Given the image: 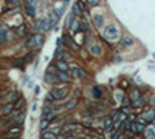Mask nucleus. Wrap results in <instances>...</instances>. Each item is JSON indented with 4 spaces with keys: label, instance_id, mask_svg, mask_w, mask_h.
Here are the masks:
<instances>
[{
    "label": "nucleus",
    "instance_id": "11",
    "mask_svg": "<svg viewBox=\"0 0 155 139\" xmlns=\"http://www.w3.org/2000/svg\"><path fill=\"white\" fill-rule=\"evenodd\" d=\"M58 79H59V80L68 82V80H70V74H68L67 71H59V73H58Z\"/></svg>",
    "mask_w": 155,
    "mask_h": 139
},
{
    "label": "nucleus",
    "instance_id": "16",
    "mask_svg": "<svg viewBox=\"0 0 155 139\" xmlns=\"http://www.w3.org/2000/svg\"><path fill=\"white\" fill-rule=\"evenodd\" d=\"M25 11H26V14H28V16H31V17H33V16H34V13H36L33 5H26V6H25Z\"/></svg>",
    "mask_w": 155,
    "mask_h": 139
},
{
    "label": "nucleus",
    "instance_id": "33",
    "mask_svg": "<svg viewBox=\"0 0 155 139\" xmlns=\"http://www.w3.org/2000/svg\"><path fill=\"white\" fill-rule=\"evenodd\" d=\"M10 2H11V3H14V5H17V3H19V0H10Z\"/></svg>",
    "mask_w": 155,
    "mask_h": 139
},
{
    "label": "nucleus",
    "instance_id": "13",
    "mask_svg": "<svg viewBox=\"0 0 155 139\" xmlns=\"http://www.w3.org/2000/svg\"><path fill=\"white\" fill-rule=\"evenodd\" d=\"M76 130H79V127H78V125H75V124H70V125H67L65 128H64V132L73 133V132H76Z\"/></svg>",
    "mask_w": 155,
    "mask_h": 139
},
{
    "label": "nucleus",
    "instance_id": "4",
    "mask_svg": "<svg viewBox=\"0 0 155 139\" xmlns=\"http://www.w3.org/2000/svg\"><path fill=\"white\" fill-rule=\"evenodd\" d=\"M130 130H132L133 133H143V132H144V122H136V124L132 122Z\"/></svg>",
    "mask_w": 155,
    "mask_h": 139
},
{
    "label": "nucleus",
    "instance_id": "24",
    "mask_svg": "<svg viewBox=\"0 0 155 139\" xmlns=\"http://www.w3.org/2000/svg\"><path fill=\"white\" fill-rule=\"evenodd\" d=\"M79 25H81V30H82V31H88L90 30V26H88L87 22H82V23H79Z\"/></svg>",
    "mask_w": 155,
    "mask_h": 139
},
{
    "label": "nucleus",
    "instance_id": "29",
    "mask_svg": "<svg viewBox=\"0 0 155 139\" xmlns=\"http://www.w3.org/2000/svg\"><path fill=\"white\" fill-rule=\"evenodd\" d=\"M13 110V105L10 104V105H6L5 108H3V114H8V111H11Z\"/></svg>",
    "mask_w": 155,
    "mask_h": 139
},
{
    "label": "nucleus",
    "instance_id": "3",
    "mask_svg": "<svg viewBox=\"0 0 155 139\" xmlns=\"http://www.w3.org/2000/svg\"><path fill=\"white\" fill-rule=\"evenodd\" d=\"M51 94H53L54 99H64V96L67 94V90L65 88H54L51 91Z\"/></svg>",
    "mask_w": 155,
    "mask_h": 139
},
{
    "label": "nucleus",
    "instance_id": "32",
    "mask_svg": "<svg viewBox=\"0 0 155 139\" xmlns=\"http://www.w3.org/2000/svg\"><path fill=\"white\" fill-rule=\"evenodd\" d=\"M75 105H76V100H71V102H70V104L67 105V108H68V110H71V108H73V107H75Z\"/></svg>",
    "mask_w": 155,
    "mask_h": 139
},
{
    "label": "nucleus",
    "instance_id": "27",
    "mask_svg": "<svg viewBox=\"0 0 155 139\" xmlns=\"http://www.w3.org/2000/svg\"><path fill=\"white\" fill-rule=\"evenodd\" d=\"M64 39H65V43H67L68 46H71V48H75V46H76L75 43L71 42V39H70V37H64Z\"/></svg>",
    "mask_w": 155,
    "mask_h": 139
},
{
    "label": "nucleus",
    "instance_id": "5",
    "mask_svg": "<svg viewBox=\"0 0 155 139\" xmlns=\"http://www.w3.org/2000/svg\"><path fill=\"white\" fill-rule=\"evenodd\" d=\"M42 43V36H33L31 40H28V46H39Z\"/></svg>",
    "mask_w": 155,
    "mask_h": 139
},
{
    "label": "nucleus",
    "instance_id": "23",
    "mask_svg": "<svg viewBox=\"0 0 155 139\" xmlns=\"http://www.w3.org/2000/svg\"><path fill=\"white\" fill-rule=\"evenodd\" d=\"M71 26H73V28H71V33H76V31L79 30V22H78V20H75Z\"/></svg>",
    "mask_w": 155,
    "mask_h": 139
},
{
    "label": "nucleus",
    "instance_id": "2",
    "mask_svg": "<svg viewBox=\"0 0 155 139\" xmlns=\"http://www.w3.org/2000/svg\"><path fill=\"white\" fill-rule=\"evenodd\" d=\"M70 74H71L73 77H79V79H85V77H87V73H85L84 70L78 68V67H73V68L70 70Z\"/></svg>",
    "mask_w": 155,
    "mask_h": 139
},
{
    "label": "nucleus",
    "instance_id": "20",
    "mask_svg": "<svg viewBox=\"0 0 155 139\" xmlns=\"http://www.w3.org/2000/svg\"><path fill=\"white\" fill-rule=\"evenodd\" d=\"M42 138H43V139H54V138H56V135H54L53 132H51V133H47V132L43 130V135H42Z\"/></svg>",
    "mask_w": 155,
    "mask_h": 139
},
{
    "label": "nucleus",
    "instance_id": "10",
    "mask_svg": "<svg viewBox=\"0 0 155 139\" xmlns=\"http://www.w3.org/2000/svg\"><path fill=\"white\" fill-rule=\"evenodd\" d=\"M37 30H39V31H45V30H48V22H47V20H43V19H42V20H39V22H37Z\"/></svg>",
    "mask_w": 155,
    "mask_h": 139
},
{
    "label": "nucleus",
    "instance_id": "26",
    "mask_svg": "<svg viewBox=\"0 0 155 139\" xmlns=\"http://www.w3.org/2000/svg\"><path fill=\"white\" fill-rule=\"evenodd\" d=\"M99 2H101V0H87V3H88L90 6H98Z\"/></svg>",
    "mask_w": 155,
    "mask_h": 139
},
{
    "label": "nucleus",
    "instance_id": "34",
    "mask_svg": "<svg viewBox=\"0 0 155 139\" xmlns=\"http://www.w3.org/2000/svg\"><path fill=\"white\" fill-rule=\"evenodd\" d=\"M154 113H155V111H154Z\"/></svg>",
    "mask_w": 155,
    "mask_h": 139
},
{
    "label": "nucleus",
    "instance_id": "12",
    "mask_svg": "<svg viewBox=\"0 0 155 139\" xmlns=\"http://www.w3.org/2000/svg\"><path fill=\"white\" fill-rule=\"evenodd\" d=\"M58 19H59V16H58L56 13H51V16H50V20H48V28H50V26H54V25H56Z\"/></svg>",
    "mask_w": 155,
    "mask_h": 139
},
{
    "label": "nucleus",
    "instance_id": "19",
    "mask_svg": "<svg viewBox=\"0 0 155 139\" xmlns=\"http://www.w3.org/2000/svg\"><path fill=\"white\" fill-rule=\"evenodd\" d=\"M73 14H76V16H81L82 14V9L79 8V5L76 3V5H73Z\"/></svg>",
    "mask_w": 155,
    "mask_h": 139
},
{
    "label": "nucleus",
    "instance_id": "8",
    "mask_svg": "<svg viewBox=\"0 0 155 139\" xmlns=\"http://www.w3.org/2000/svg\"><path fill=\"white\" fill-rule=\"evenodd\" d=\"M90 53L93 56H101L103 54V46L101 45H93L92 48H90Z\"/></svg>",
    "mask_w": 155,
    "mask_h": 139
},
{
    "label": "nucleus",
    "instance_id": "7",
    "mask_svg": "<svg viewBox=\"0 0 155 139\" xmlns=\"http://www.w3.org/2000/svg\"><path fill=\"white\" fill-rule=\"evenodd\" d=\"M93 23H95V26L101 28V26L104 25V17H103L101 14H95V16H93Z\"/></svg>",
    "mask_w": 155,
    "mask_h": 139
},
{
    "label": "nucleus",
    "instance_id": "21",
    "mask_svg": "<svg viewBox=\"0 0 155 139\" xmlns=\"http://www.w3.org/2000/svg\"><path fill=\"white\" fill-rule=\"evenodd\" d=\"M47 127H48V119L43 117L42 122H40V128H42V130H47Z\"/></svg>",
    "mask_w": 155,
    "mask_h": 139
},
{
    "label": "nucleus",
    "instance_id": "25",
    "mask_svg": "<svg viewBox=\"0 0 155 139\" xmlns=\"http://www.w3.org/2000/svg\"><path fill=\"white\" fill-rule=\"evenodd\" d=\"M22 105H23V99H19V100H17V104L13 105V108H14V110H19Z\"/></svg>",
    "mask_w": 155,
    "mask_h": 139
},
{
    "label": "nucleus",
    "instance_id": "1",
    "mask_svg": "<svg viewBox=\"0 0 155 139\" xmlns=\"http://www.w3.org/2000/svg\"><path fill=\"white\" fill-rule=\"evenodd\" d=\"M104 37L107 40H118L120 39V28H118L116 25H109L106 26V30H104Z\"/></svg>",
    "mask_w": 155,
    "mask_h": 139
},
{
    "label": "nucleus",
    "instance_id": "18",
    "mask_svg": "<svg viewBox=\"0 0 155 139\" xmlns=\"http://www.w3.org/2000/svg\"><path fill=\"white\" fill-rule=\"evenodd\" d=\"M144 133H146V138H155V128H148Z\"/></svg>",
    "mask_w": 155,
    "mask_h": 139
},
{
    "label": "nucleus",
    "instance_id": "31",
    "mask_svg": "<svg viewBox=\"0 0 155 139\" xmlns=\"http://www.w3.org/2000/svg\"><path fill=\"white\" fill-rule=\"evenodd\" d=\"M93 93H95V97H101V91H99L98 88H95V90H93Z\"/></svg>",
    "mask_w": 155,
    "mask_h": 139
},
{
    "label": "nucleus",
    "instance_id": "28",
    "mask_svg": "<svg viewBox=\"0 0 155 139\" xmlns=\"http://www.w3.org/2000/svg\"><path fill=\"white\" fill-rule=\"evenodd\" d=\"M6 42V33H0V43Z\"/></svg>",
    "mask_w": 155,
    "mask_h": 139
},
{
    "label": "nucleus",
    "instance_id": "6",
    "mask_svg": "<svg viewBox=\"0 0 155 139\" xmlns=\"http://www.w3.org/2000/svg\"><path fill=\"white\" fill-rule=\"evenodd\" d=\"M154 120H155V113H154V111H148V113L144 114V117H143L141 122L149 124V122H154Z\"/></svg>",
    "mask_w": 155,
    "mask_h": 139
},
{
    "label": "nucleus",
    "instance_id": "14",
    "mask_svg": "<svg viewBox=\"0 0 155 139\" xmlns=\"http://www.w3.org/2000/svg\"><path fill=\"white\" fill-rule=\"evenodd\" d=\"M56 65H58V68H59L61 71H68V65H67L65 62H62V60H59V62H58Z\"/></svg>",
    "mask_w": 155,
    "mask_h": 139
},
{
    "label": "nucleus",
    "instance_id": "17",
    "mask_svg": "<svg viewBox=\"0 0 155 139\" xmlns=\"http://www.w3.org/2000/svg\"><path fill=\"white\" fill-rule=\"evenodd\" d=\"M19 133H20V128H19V127H11L10 132H8V135H10V136H13V135H19Z\"/></svg>",
    "mask_w": 155,
    "mask_h": 139
},
{
    "label": "nucleus",
    "instance_id": "15",
    "mask_svg": "<svg viewBox=\"0 0 155 139\" xmlns=\"http://www.w3.org/2000/svg\"><path fill=\"white\" fill-rule=\"evenodd\" d=\"M132 43H133L132 37H124L123 42H121V46H129V45H132Z\"/></svg>",
    "mask_w": 155,
    "mask_h": 139
},
{
    "label": "nucleus",
    "instance_id": "9",
    "mask_svg": "<svg viewBox=\"0 0 155 139\" xmlns=\"http://www.w3.org/2000/svg\"><path fill=\"white\" fill-rule=\"evenodd\" d=\"M23 117H25V113H22V111L19 110H16V113H14V120L17 124H22L23 122Z\"/></svg>",
    "mask_w": 155,
    "mask_h": 139
},
{
    "label": "nucleus",
    "instance_id": "22",
    "mask_svg": "<svg viewBox=\"0 0 155 139\" xmlns=\"http://www.w3.org/2000/svg\"><path fill=\"white\" fill-rule=\"evenodd\" d=\"M14 99H16V93H11V94H8V96H6V102H8V104L14 102Z\"/></svg>",
    "mask_w": 155,
    "mask_h": 139
},
{
    "label": "nucleus",
    "instance_id": "30",
    "mask_svg": "<svg viewBox=\"0 0 155 139\" xmlns=\"http://www.w3.org/2000/svg\"><path fill=\"white\" fill-rule=\"evenodd\" d=\"M53 100H56V99L53 97V94H51V93H48V94H47V102H53Z\"/></svg>",
    "mask_w": 155,
    "mask_h": 139
}]
</instances>
